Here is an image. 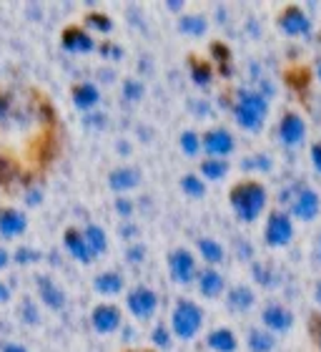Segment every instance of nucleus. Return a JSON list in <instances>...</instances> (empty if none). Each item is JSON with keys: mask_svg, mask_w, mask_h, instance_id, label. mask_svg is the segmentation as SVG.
Listing matches in <instances>:
<instances>
[{"mask_svg": "<svg viewBox=\"0 0 321 352\" xmlns=\"http://www.w3.org/2000/svg\"><path fill=\"white\" fill-rule=\"evenodd\" d=\"M228 199L241 221H254L266 206V189L259 182H239L231 189Z\"/></svg>", "mask_w": 321, "mask_h": 352, "instance_id": "nucleus-1", "label": "nucleus"}, {"mask_svg": "<svg viewBox=\"0 0 321 352\" xmlns=\"http://www.w3.org/2000/svg\"><path fill=\"white\" fill-rule=\"evenodd\" d=\"M236 121H239L241 129H248V131H259L269 116V101L261 91H239V98H236L234 106Z\"/></svg>", "mask_w": 321, "mask_h": 352, "instance_id": "nucleus-2", "label": "nucleus"}, {"mask_svg": "<svg viewBox=\"0 0 321 352\" xmlns=\"http://www.w3.org/2000/svg\"><path fill=\"white\" fill-rule=\"evenodd\" d=\"M204 324V309L198 307L196 302L191 300H178L171 315V330L176 338L181 340H193Z\"/></svg>", "mask_w": 321, "mask_h": 352, "instance_id": "nucleus-3", "label": "nucleus"}, {"mask_svg": "<svg viewBox=\"0 0 321 352\" xmlns=\"http://www.w3.org/2000/svg\"><path fill=\"white\" fill-rule=\"evenodd\" d=\"M289 204H292V214L301 221L316 219V214L321 209L319 194L311 186H294L289 194Z\"/></svg>", "mask_w": 321, "mask_h": 352, "instance_id": "nucleus-4", "label": "nucleus"}, {"mask_svg": "<svg viewBox=\"0 0 321 352\" xmlns=\"http://www.w3.org/2000/svg\"><path fill=\"white\" fill-rule=\"evenodd\" d=\"M263 239L269 247H286V244L294 239V224L289 219V214L284 212H274L266 221V232H263Z\"/></svg>", "mask_w": 321, "mask_h": 352, "instance_id": "nucleus-5", "label": "nucleus"}, {"mask_svg": "<svg viewBox=\"0 0 321 352\" xmlns=\"http://www.w3.org/2000/svg\"><path fill=\"white\" fill-rule=\"evenodd\" d=\"M168 270H171V277L176 282L189 285L191 279L196 277V259L189 250H174L168 257Z\"/></svg>", "mask_w": 321, "mask_h": 352, "instance_id": "nucleus-6", "label": "nucleus"}, {"mask_svg": "<svg viewBox=\"0 0 321 352\" xmlns=\"http://www.w3.org/2000/svg\"><path fill=\"white\" fill-rule=\"evenodd\" d=\"M156 307H158V294H156L154 289H148V287H136V289H131V294H128V309H131L139 320L154 317Z\"/></svg>", "mask_w": 321, "mask_h": 352, "instance_id": "nucleus-7", "label": "nucleus"}, {"mask_svg": "<svg viewBox=\"0 0 321 352\" xmlns=\"http://www.w3.org/2000/svg\"><path fill=\"white\" fill-rule=\"evenodd\" d=\"M201 146L209 156L213 159H224L234 151V136L226 131V129H211V131L206 133L204 139H201Z\"/></svg>", "mask_w": 321, "mask_h": 352, "instance_id": "nucleus-8", "label": "nucleus"}, {"mask_svg": "<svg viewBox=\"0 0 321 352\" xmlns=\"http://www.w3.org/2000/svg\"><path fill=\"white\" fill-rule=\"evenodd\" d=\"M278 139L284 141L286 146H299L301 141L307 139V124L299 113H286L278 124Z\"/></svg>", "mask_w": 321, "mask_h": 352, "instance_id": "nucleus-9", "label": "nucleus"}, {"mask_svg": "<svg viewBox=\"0 0 321 352\" xmlns=\"http://www.w3.org/2000/svg\"><path fill=\"white\" fill-rule=\"evenodd\" d=\"M278 25L284 33L289 36H307L309 30H311V23L304 13H301V8H286L284 13L278 15Z\"/></svg>", "mask_w": 321, "mask_h": 352, "instance_id": "nucleus-10", "label": "nucleus"}, {"mask_svg": "<svg viewBox=\"0 0 321 352\" xmlns=\"http://www.w3.org/2000/svg\"><path fill=\"white\" fill-rule=\"evenodd\" d=\"M261 320H263V324L274 332L292 330V324H294V315L286 307H281V305H269V307L263 309Z\"/></svg>", "mask_w": 321, "mask_h": 352, "instance_id": "nucleus-11", "label": "nucleus"}, {"mask_svg": "<svg viewBox=\"0 0 321 352\" xmlns=\"http://www.w3.org/2000/svg\"><path fill=\"white\" fill-rule=\"evenodd\" d=\"M93 324L98 332H113L121 324V312L110 305H101L93 309Z\"/></svg>", "mask_w": 321, "mask_h": 352, "instance_id": "nucleus-12", "label": "nucleus"}, {"mask_svg": "<svg viewBox=\"0 0 321 352\" xmlns=\"http://www.w3.org/2000/svg\"><path fill=\"white\" fill-rule=\"evenodd\" d=\"M198 289H201V294H206V297H219L221 292H224V277H221L216 270H201L198 272Z\"/></svg>", "mask_w": 321, "mask_h": 352, "instance_id": "nucleus-13", "label": "nucleus"}, {"mask_svg": "<svg viewBox=\"0 0 321 352\" xmlns=\"http://www.w3.org/2000/svg\"><path fill=\"white\" fill-rule=\"evenodd\" d=\"M206 342H209V347H211L213 352H236V347H239V342H236V335L231 330H226V327L213 330Z\"/></svg>", "mask_w": 321, "mask_h": 352, "instance_id": "nucleus-14", "label": "nucleus"}, {"mask_svg": "<svg viewBox=\"0 0 321 352\" xmlns=\"http://www.w3.org/2000/svg\"><path fill=\"white\" fill-rule=\"evenodd\" d=\"M254 292L248 289L246 285H236L228 289V305H231V309H236V312H246V309L254 307Z\"/></svg>", "mask_w": 321, "mask_h": 352, "instance_id": "nucleus-15", "label": "nucleus"}, {"mask_svg": "<svg viewBox=\"0 0 321 352\" xmlns=\"http://www.w3.org/2000/svg\"><path fill=\"white\" fill-rule=\"evenodd\" d=\"M63 45H66L68 51H91L93 48V41L88 36L86 30L80 28H68L63 33Z\"/></svg>", "mask_w": 321, "mask_h": 352, "instance_id": "nucleus-16", "label": "nucleus"}, {"mask_svg": "<svg viewBox=\"0 0 321 352\" xmlns=\"http://www.w3.org/2000/svg\"><path fill=\"white\" fill-rule=\"evenodd\" d=\"M139 182H141V174L136 169H116L110 174V186L118 191L133 189Z\"/></svg>", "mask_w": 321, "mask_h": 352, "instance_id": "nucleus-17", "label": "nucleus"}, {"mask_svg": "<svg viewBox=\"0 0 321 352\" xmlns=\"http://www.w3.org/2000/svg\"><path fill=\"white\" fill-rule=\"evenodd\" d=\"M196 247H198V252H201V257H204L209 264H219V262H224V247H221L219 242H213V239L204 236V239H198Z\"/></svg>", "mask_w": 321, "mask_h": 352, "instance_id": "nucleus-18", "label": "nucleus"}, {"mask_svg": "<svg viewBox=\"0 0 321 352\" xmlns=\"http://www.w3.org/2000/svg\"><path fill=\"white\" fill-rule=\"evenodd\" d=\"M248 347H251V352H271L276 347V340H274V335H269V332L251 330L248 332Z\"/></svg>", "mask_w": 321, "mask_h": 352, "instance_id": "nucleus-19", "label": "nucleus"}, {"mask_svg": "<svg viewBox=\"0 0 321 352\" xmlns=\"http://www.w3.org/2000/svg\"><path fill=\"white\" fill-rule=\"evenodd\" d=\"M121 287H123V277L116 274V272H106V274L95 279V289L103 294H116L121 292Z\"/></svg>", "mask_w": 321, "mask_h": 352, "instance_id": "nucleus-20", "label": "nucleus"}, {"mask_svg": "<svg viewBox=\"0 0 321 352\" xmlns=\"http://www.w3.org/2000/svg\"><path fill=\"white\" fill-rule=\"evenodd\" d=\"M66 242H68V250L73 252L78 259H83V262H88V259H91V254H93V252L88 250L86 236H80L78 232H73V229H71V232L66 234Z\"/></svg>", "mask_w": 321, "mask_h": 352, "instance_id": "nucleus-21", "label": "nucleus"}, {"mask_svg": "<svg viewBox=\"0 0 321 352\" xmlns=\"http://www.w3.org/2000/svg\"><path fill=\"white\" fill-rule=\"evenodd\" d=\"M228 171V164L226 159H209V162L201 164V174L206 176V179H211V182H219V179H224Z\"/></svg>", "mask_w": 321, "mask_h": 352, "instance_id": "nucleus-22", "label": "nucleus"}, {"mask_svg": "<svg viewBox=\"0 0 321 352\" xmlns=\"http://www.w3.org/2000/svg\"><path fill=\"white\" fill-rule=\"evenodd\" d=\"M178 30L186 36H204L206 33V21L201 15H186L178 21Z\"/></svg>", "mask_w": 321, "mask_h": 352, "instance_id": "nucleus-23", "label": "nucleus"}, {"mask_svg": "<svg viewBox=\"0 0 321 352\" xmlns=\"http://www.w3.org/2000/svg\"><path fill=\"white\" fill-rule=\"evenodd\" d=\"M181 189L189 194V197H193V199H201L206 194V186H204V182L198 179V176H193V174H189V176H183L181 179Z\"/></svg>", "mask_w": 321, "mask_h": 352, "instance_id": "nucleus-24", "label": "nucleus"}, {"mask_svg": "<svg viewBox=\"0 0 321 352\" xmlns=\"http://www.w3.org/2000/svg\"><path fill=\"white\" fill-rule=\"evenodd\" d=\"M75 103H78L80 109H91L95 101H98V91L93 86H78L75 88Z\"/></svg>", "mask_w": 321, "mask_h": 352, "instance_id": "nucleus-25", "label": "nucleus"}, {"mask_svg": "<svg viewBox=\"0 0 321 352\" xmlns=\"http://www.w3.org/2000/svg\"><path fill=\"white\" fill-rule=\"evenodd\" d=\"M86 242H88V250H91V252H103V250H106V234H103V229H98V227L88 229Z\"/></svg>", "mask_w": 321, "mask_h": 352, "instance_id": "nucleus-26", "label": "nucleus"}, {"mask_svg": "<svg viewBox=\"0 0 321 352\" xmlns=\"http://www.w3.org/2000/svg\"><path fill=\"white\" fill-rule=\"evenodd\" d=\"M181 148L186 151L189 156H196L201 151V139H198V133L193 131H183L181 133Z\"/></svg>", "mask_w": 321, "mask_h": 352, "instance_id": "nucleus-27", "label": "nucleus"}, {"mask_svg": "<svg viewBox=\"0 0 321 352\" xmlns=\"http://www.w3.org/2000/svg\"><path fill=\"white\" fill-rule=\"evenodd\" d=\"M191 74H193V81H196L198 86H209V81H211V68H209V63H198V60H193Z\"/></svg>", "mask_w": 321, "mask_h": 352, "instance_id": "nucleus-28", "label": "nucleus"}, {"mask_svg": "<svg viewBox=\"0 0 321 352\" xmlns=\"http://www.w3.org/2000/svg\"><path fill=\"white\" fill-rule=\"evenodd\" d=\"M151 340H154V345L160 347V350L171 347V332H168V327H163V324H156V330H154V335H151Z\"/></svg>", "mask_w": 321, "mask_h": 352, "instance_id": "nucleus-29", "label": "nucleus"}, {"mask_svg": "<svg viewBox=\"0 0 321 352\" xmlns=\"http://www.w3.org/2000/svg\"><path fill=\"white\" fill-rule=\"evenodd\" d=\"M243 169H256V171H269L271 169V162L269 156H248L246 162L241 164Z\"/></svg>", "mask_w": 321, "mask_h": 352, "instance_id": "nucleus-30", "label": "nucleus"}, {"mask_svg": "<svg viewBox=\"0 0 321 352\" xmlns=\"http://www.w3.org/2000/svg\"><path fill=\"white\" fill-rule=\"evenodd\" d=\"M254 277L259 285H266V287H271L274 285V279H276V277H271L269 267H263V264H254Z\"/></svg>", "mask_w": 321, "mask_h": 352, "instance_id": "nucleus-31", "label": "nucleus"}, {"mask_svg": "<svg viewBox=\"0 0 321 352\" xmlns=\"http://www.w3.org/2000/svg\"><path fill=\"white\" fill-rule=\"evenodd\" d=\"M88 23H91L93 28L103 30V33H108V30H110V21H108V15H103V13H93V15H88Z\"/></svg>", "mask_w": 321, "mask_h": 352, "instance_id": "nucleus-32", "label": "nucleus"}, {"mask_svg": "<svg viewBox=\"0 0 321 352\" xmlns=\"http://www.w3.org/2000/svg\"><path fill=\"white\" fill-rule=\"evenodd\" d=\"M126 96L131 98V101H139L141 96H143V86L141 83H126Z\"/></svg>", "mask_w": 321, "mask_h": 352, "instance_id": "nucleus-33", "label": "nucleus"}, {"mask_svg": "<svg viewBox=\"0 0 321 352\" xmlns=\"http://www.w3.org/2000/svg\"><path fill=\"white\" fill-rule=\"evenodd\" d=\"M311 162H314V169L321 171V141L311 146Z\"/></svg>", "mask_w": 321, "mask_h": 352, "instance_id": "nucleus-34", "label": "nucleus"}, {"mask_svg": "<svg viewBox=\"0 0 321 352\" xmlns=\"http://www.w3.org/2000/svg\"><path fill=\"white\" fill-rule=\"evenodd\" d=\"M143 254H146V250H143V247H133V250L128 252L131 262H141V259H143Z\"/></svg>", "mask_w": 321, "mask_h": 352, "instance_id": "nucleus-35", "label": "nucleus"}, {"mask_svg": "<svg viewBox=\"0 0 321 352\" xmlns=\"http://www.w3.org/2000/svg\"><path fill=\"white\" fill-rule=\"evenodd\" d=\"M116 209H118V212H121V214H123V217H128V214H131V204H128L126 199H121V201H118Z\"/></svg>", "mask_w": 321, "mask_h": 352, "instance_id": "nucleus-36", "label": "nucleus"}, {"mask_svg": "<svg viewBox=\"0 0 321 352\" xmlns=\"http://www.w3.org/2000/svg\"><path fill=\"white\" fill-rule=\"evenodd\" d=\"M168 8H171V10H181L183 3H168Z\"/></svg>", "mask_w": 321, "mask_h": 352, "instance_id": "nucleus-37", "label": "nucleus"}, {"mask_svg": "<svg viewBox=\"0 0 321 352\" xmlns=\"http://www.w3.org/2000/svg\"><path fill=\"white\" fill-rule=\"evenodd\" d=\"M316 300L321 302V282H319V287H316Z\"/></svg>", "mask_w": 321, "mask_h": 352, "instance_id": "nucleus-38", "label": "nucleus"}, {"mask_svg": "<svg viewBox=\"0 0 321 352\" xmlns=\"http://www.w3.org/2000/svg\"><path fill=\"white\" fill-rule=\"evenodd\" d=\"M316 342H319V347H321V327H319V332H316Z\"/></svg>", "mask_w": 321, "mask_h": 352, "instance_id": "nucleus-39", "label": "nucleus"}, {"mask_svg": "<svg viewBox=\"0 0 321 352\" xmlns=\"http://www.w3.org/2000/svg\"><path fill=\"white\" fill-rule=\"evenodd\" d=\"M319 257H321V236H319Z\"/></svg>", "mask_w": 321, "mask_h": 352, "instance_id": "nucleus-40", "label": "nucleus"}, {"mask_svg": "<svg viewBox=\"0 0 321 352\" xmlns=\"http://www.w3.org/2000/svg\"><path fill=\"white\" fill-rule=\"evenodd\" d=\"M319 81H321V63H319Z\"/></svg>", "mask_w": 321, "mask_h": 352, "instance_id": "nucleus-41", "label": "nucleus"}]
</instances>
